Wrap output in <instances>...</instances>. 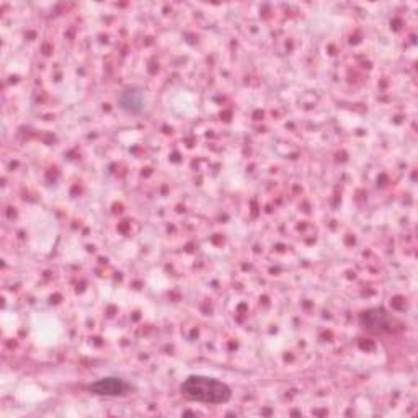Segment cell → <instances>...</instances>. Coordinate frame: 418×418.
<instances>
[{
    "mask_svg": "<svg viewBox=\"0 0 418 418\" xmlns=\"http://www.w3.org/2000/svg\"><path fill=\"white\" fill-rule=\"evenodd\" d=\"M180 390L188 401L211 403V406H220L232 399V389L226 383L201 374L188 376L182 383Z\"/></svg>",
    "mask_w": 418,
    "mask_h": 418,
    "instance_id": "6da1fadb",
    "label": "cell"
},
{
    "mask_svg": "<svg viewBox=\"0 0 418 418\" xmlns=\"http://www.w3.org/2000/svg\"><path fill=\"white\" fill-rule=\"evenodd\" d=\"M89 390L96 394V396L118 397V396H125L128 390H130V384L121 378H103L92 383L89 385Z\"/></svg>",
    "mask_w": 418,
    "mask_h": 418,
    "instance_id": "7a4b0ae2",
    "label": "cell"
},
{
    "mask_svg": "<svg viewBox=\"0 0 418 418\" xmlns=\"http://www.w3.org/2000/svg\"><path fill=\"white\" fill-rule=\"evenodd\" d=\"M361 322L366 329L374 330V332H392L394 320L383 309L367 311L361 315Z\"/></svg>",
    "mask_w": 418,
    "mask_h": 418,
    "instance_id": "3957f363",
    "label": "cell"
},
{
    "mask_svg": "<svg viewBox=\"0 0 418 418\" xmlns=\"http://www.w3.org/2000/svg\"><path fill=\"white\" fill-rule=\"evenodd\" d=\"M144 107H146V95L142 90L132 89L125 92V94L119 96V108L125 110L126 113L137 114L144 110Z\"/></svg>",
    "mask_w": 418,
    "mask_h": 418,
    "instance_id": "277c9868",
    "label": "cell"
}]
</instances>
